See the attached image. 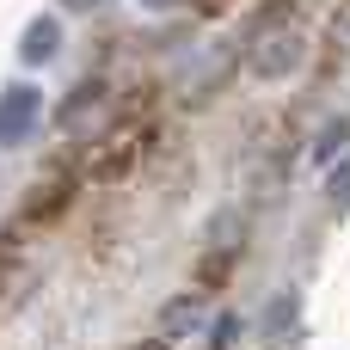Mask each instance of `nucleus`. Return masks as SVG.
<instances>
[{
    "label": "nucleus",
    "instance_id": "39448f33",
    "mask_svg": "<svg viewBox=\"0 0 350 350\" xmlns=\"http://www.w3.org/2000/svg\"><path fill=\"white\" fill-rule=\"evenodd\" d=\"M203 326V295L191 289V295H172L166 308H160V338L172 345V338H185V332H197Z\"/></svg>",
    "mask_w": 350,
    "mask_h": 350
},
{
    "label": "nucleus",
    "instance_id": "f8f14e48",
    "mask_svg": "<svg viewBox=\"0 0 350 350\" xmlns=\"http://www.w3.org/2000/svg\"><path fill=\"white\" fill-rule=\"evenodd\" d=\"M135 350H172V345H166V338H148V345H135Z\"/></svg>",
    "mask_w": 350,
    "mask_h": 350
},
{
    "label": "nucleus",
    "instance_id": "f03ea898",
    "mask_svg": "<svg viewBox=\"0 0 350 350\" xmlns=\"http://www.w3.org/2000/svg\"><path fill=\"white\" fill-rule=\"evenodd\" d=\"M43 123V86L31 80H12L0 86V148H25Z\"/></svg>",
    "mask_w": 350,
    "mask_h": 350
},
{
    "label": "nucleus",
    "instance_id": "9b49d317",
    "mask_svg": "<svg viewBox=\"0 0 350 350\" xmlns=\"http://www.w3.org/2000/svg\"><path fill=\"white\" fill-rule=\"evenodd\" d=\"M135 6H142V12H172L178 0H135Z\"/></svg>",
    "mask_w": 350,
    "mask_h": 350
},
{
    "label": "nucleus",
    "instance_id": "f257e3e1",
    "mask_svg": "<svg viewBox=\"0 0 350 350\" xmlns=\"http://www.w3.org/2000/svg\"><path fill=\"white\" fill-rule=\"evenodd\" d=\"M301 62H308V31L289 25V18L258 25L252 43H246V74H252V80H289Z\"/></svg>",
    "mask_w": 350,
    "mask_h": 350
},
{
    "label": "nucleus",
    "instance_id": "423d86ee",
    "mask_svg": "<svg viewBox=\"0 0 350 350\" xmlns=\"http://www.w3.org/2000/svg\"><path fill=\"white\" fill-rule=\"evenodd\" d=\"M295 332H301V295L289 289L265 308V345H295Z\"/></svg>",
    "mask_w": 350,
    "mask_h": 350
},
{
    "label": "nucleus",
    "instance_id": "1a4fd4ad",
    "mask_svg": "<svg viewBox=\"0 0 350 350\" xmlns=\"http://www.w3.org/2000/svg\"><path fill=\"white\" fill-rule=\"evenodd\" d=\"M234 332H240V320H234V314H221V320H215V350L234 345Z\"/></svg>",
    "mask_w": 350,
    "mask_h": 350
},
{
    "label": "nucleus",
    "instance_id": "9d476101",
    "mask_svg": "<svg viewBox=\"0 0 350 350\" xmlns=\"http://www.w3.org/2000/svg\"><path fill=\"white\" fill-rule=\"evenodd\" d=\"M105 0H62V12H98Z\"/></svg>",
    "mask_w": 350,
    "mask_h": 350
},
{
    "label": "nucleus",
    "instance_id": "20e7f679",
    "mask_svg": "<svg viewBox=\"0 0 350 350\" xmlns=\"http://www.w3.org/2000/svg\"><path fill=\"white\" fill-rule=\"evenodd\" d=\"M105 105H111V92H105L98 80H80V86H74V92L62 98V111H55V123H62L68 135H80L86 123H98V117H105Z\"/></svg>",
    "mask_w": 350,
    "mask_h": 350
},
{
    "label": "nucleus",
    "instance_id": "6e6552de",
    "mask_svg": "<svg viewBox=\"0 0 350 350\" xmlns=\"http://www.w3.org/2000/svg\"><path fill=\"white\" fill-rule=\"evenodd\" d=\"M326 203L332 209H350V154L338 166H326Z\"/></svg>",
    "mask_w": 350,
    "mask_h": 350
},
{
    "label": "nucleus",
    "instance_id": "0eeeda50",
    "mask_svg": "<svg viewBox=\"0 0 350 350\" xmlns=\"http://www.w3.org/2000/svg\"><path fill=\"white\" fill-rule=\"evenodd\" d=\"M345 142H350V117H332V123L320 129V142H314V160H320V166H338Z\"/></svg>",
    "mask_w": 350,
    "mask_h": 350
},
{
    "label": "nucleus",
    "instance_id": "7ed1b4c3",
    "mask_svg": "<svg viewBox=\"0 0 350 350\" xmlns=\"http://www.w3.org/2000/svg\"><path fill=\"white\" fill-rule=\"evenodd\" d=\"M55 55H62V18H55V12L25 18V31H18V62H25V68H49Z\"/></svg>",
    "mask_w": 350,
    "mask_h": 350
}]
</instances>
